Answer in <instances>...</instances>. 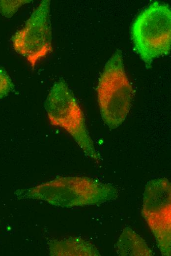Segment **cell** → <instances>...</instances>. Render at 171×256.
<instances>
[{"instance_id":"obj_1","label":"cell","mask_w":171,"mask_h":256,"mask_svg":"<svg viewBox=\"0 0 171 256\" xmlns=\"http://www.w3.org/2000/svg\"><path fill=\"white\" fill-rule=\"evenodd\" d=\"M97 93L103 121L109 128H116L129 113L134 93L120 50H116L106 63L99 79Z\"/></svg>"},{"instance_id":"obj_2","label":"cell","mask_w":171,"mask_h":256,"mask_svg":"<svg viewBox=\"0 0 171 256\" xmlns=\"http://www.w3.org/2000/svg\"><path fill=\"white\" fill-rule=\"evenodd\" d=\"M138 54L149 66L153 60L171 50V11L167 4L154 1L141 11L131 29Z\"/></svg>"},{"instance_id":"obj_3","label":"cell","mask_w":171,"mask_h":256,"mask_svg":"<svg viewBox=\"0 0 171 256\" xmlns=\"http://www.w3.org/2000/svg\"><path fill=\"white\" fill-rule=\"evenodd\" d=\"M25 192L30 198L65 207L98 204L116 196L113 186L82 177L58 178Z\"/></svg>"},{"instance_id":"obj_4","label":"cell","mask_w":171,"mask_h":256,"mask_svg":"<svg viewBox=\"0 0 171 256\" xmlns=\"http://www.w3.org/2000/svg\"><path fill=\"white\" fill-rule=\"evenodd\" d=\"M47 117L53 126L65 130L86 156L99 160L86 128L82 109L66 82L60 80L51 88L45 103Z\"/></svg>"},{"instance_id":"obj_5","label":"cell","mask_w":171,"mask_h":256,"mask_svg":"<svg viewBox=\"0 0 171 256\" xmlns=\"http://www.w3.org/2000/svg\"><path fill=\"white\" fill-rule=\"evenodd\" d=\"M50 3L49 0L42 1L25 26L12 37L14 50L27 59L32 69L52 51Z\"/></svg>"},{"instance_id":"obj_6","label":"cell","mask_w":171,"mask_h":256,"mask_svg":"<svg viewBox=\"0 0 171 256\" xmlns=\"http://www.w3.org/2000/svg\"><path fill=\"white\" fill-rule=\"evenodd\" d=\"M142 214L163 254L170 255L171 185L168 179L158 178L148 182L144 194Z\"/></svg>"},{"instance_id":"obj_7","label":"cell","mask_w":171,"mask_h":256,"mask_svg":"<svg viewBox=\"0 0 171 256\" xmlns=\"http://www.w3.org/2000/svg\"><path fill=\"white\" fill-rule=\"evenodd\" d=\"M30 0H0V11L6 17H11L23 4Z\"/></svg>"},{"instance_id":"obj_8","label":"cell","mask_w":171,"mask_h":256,"mask_svg":"<svg viewBox=\"0 0 171 256\" xmlns=\"http://www.w3.org/2000/svg\"><path fill=\"white\" fill-rule=\"evenodd\" d=\"M14 88V85L6 72L0 67V99L6 96Z\"/></svg>"}]
</instances>
